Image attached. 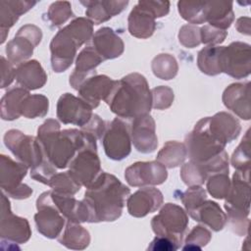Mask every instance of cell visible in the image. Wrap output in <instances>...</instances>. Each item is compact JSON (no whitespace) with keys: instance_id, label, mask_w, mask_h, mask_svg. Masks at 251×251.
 I'll return each instance as SVG.
<instances>
[{"instance_id":"cell-1","label":"cell","mask_w":251,"mask_h":251,"mask_svg":"<svg viewBox=\"0 0 251 251\" xmlns=\"http://www.w3.org/2000/svg\"><path fill=\"white\" fill-rule=\"evenodd\" d=\"M86 188L82 201L88 210V223L113 222L121 217L130 190L119 178L102 172Z\"/></svg>"},{"instance_id":"cell-2","label":"cell","mask_w":251,"mask_h":251,"mask_svg":"<svg viewBox=\"0 0 251 251\" xmlns=\"http://www.w3.org/2000/svg\"><path fill=\"white\" fill-rule=\"evenodd\" d=\"M37 138L47 159L57 169L67 168L79 149L91 139H96L81 129L61 130L60 124L54 119H48L38 127Z\"/></svg>"},{"instance_id":"cell-3","label":"cell","mask_w":251,"mask_h":251,"mask_svg":"<svg viewBox=\"0 0 251 251\" xmlns=\"http://www.w3.org/2000/svg\"><path fill=\"white\" fill-rule=\"evenodd\" d=\"M105 102L119 118L134 119L149 114L152 92L146 78L140 74L132 73L117 80Z\"/></svg>"},{"instance_id":"cell-4","label":"cell","mask_w":251,"mask_h":251,"mask_svg":"<svg viewBox=\"0 0 251 251\" xmlns=\"http://www.w3.org/2000/svg\"><path fill=\"white\" fill-rule=\"evenodd\" d=\"M93 36V24L87 18H75L61 28L51 40V66L62 73L71 67L77 49Z\"/></svg>"},{"instance_id":"cell-5","label":"cell","mask_w":251,"mask_h":251,"mask_svg":"<svg viewBox=\"0 0 251 251\" xmlns=\"http://www.w3.org/2000/svg\"><path fill=\"white\" fill-rule=\"evenodd\" d=\"M249 175L250 170H236L225 202V209L227 213L226 222H229L231 229L238 235H243L248 231L250 208Z\"/></svg>"},{"instance_id":"cell-6","label":"cell","mask_w":251,"mask_h":251,"mask_svg":"<svg viewBox=\"0 0 251 251\" xmlns=\"http://www.w3.org/2000/svg\"><path fill=\"white\" fill-rule=\"evenodd\" d=\"M169 11L170 4L167 1H138L128 16L129 33L141 39L150 37L156 29L155 20L168 15Z\"/></svg>"},{"instance_id":"cell-7","label":"cell","mask_w":251,"mask_h":251,"mask_svg":"<svg viewBox=\"0 0 251 251\" xmlns=\"http://www.w3.org/2000/svg\"><path fill=\"white\" fill-rule=\"evenodd\" d=\"M187 156L196 163H206L225 150L226 144L218 140L208 129L207 119L197 122L193 130L185 136Z\"/></svg>"},{"instance_id":"cell-8","label":"cell","mask_w":251,"mask_h":251,"mask_svg":"<svg viewBox=\"0 0 251 251\" xmlns=\"http://www.w3.org/2000/svg\"><path fill=\"white\" fill-rule=\"evenodd\" d=\"M4 143L14 156L30 171L39 168L48 159L37 137L21 130L10 129L4 135Z\"/></svg>"},{"instance_id":"cell-9","label":"cell","mask_w":251,"mask_h":251,"mask_svg":"<svg viewBox=\"0 0 251 251\" xmlns=\"http://www.w3.org/2000/svg\"><path fill=\"white\" fill-rule=\"evenodd\" d=\"M188 225L186 212L178 205L167 203L151 221L154 233L173 240L180 247Z\"/></svg>"},{"instance_id":"cell-10","label":"cell","mask_w":251,"mask_h":251,"mask_svg":"<svg viewBox=\"0 0 251 251\" xmlns=\"http://www.w3.org/2000/svg\"><path fill=\"white\" fill-rule=\"evenodd\" d=\"M68 167L73 178L79 185L88 187L102 173L96 139H91L79 149Z\"/></svg>"},{"instance_id":"cell-11","label":"cell","mask_w":251,"mask_h":251,"mask_svg":"<svg viewBox=\"0 0 251 251\" xmlns=\"http://www.w3.org/2000/svg\"><path fill=\"white\" fill-rule=\"evenodd\" d=\"M27 169L25 164L15 162L9 156H0V185L6 195L15 199H25L32 194V189L22 182Z\"/></svg>"},{"instance_id":"cell-12","label":"cell","mask_w":251,"mask_h":251,"mask_svg":"<svg viewBox=\"0 0 251 251\" xmlns=\"http://www.w3.org/2000/svg\"><path fill=\"white\" fill-rule=\"evenodd\" d=\"M102 144L108 158L121 161L131 151V137L129 126L121 118H115L106 125L102 135Z\"/></svg>"},{"instance_id":"cell-13","label":"cell","mask_w":251,"mask_h":251,"mask_svg":"<svg viewBox=\"0 0 251 251\" xmlns=\"http://www.w3.org/2000/svg\"><path fill=\"white\" fill-rule=\"evenodd\" d=\"M220 68L222 73H226L234 78L248 76L251 71L250 45L236 41L228 46H222Z\"/></svg>"},{"instance_id":"cell-14","label":"cell","mask_w":251,"mask_h":251,"mask_svg":"<svg viewBox=\"0 0 251 251\" xmlns=\"http://www.w3.org/2000/svg\"><path fill=\"white\" fill-rule=\"evenodd\" d=\"M37 213L34 221L37 230L48 238H57L61 234L66 218L54 206L51 198V190L43 192L36 200Z\"/></svg>"},{"instance_id":"cell-15","label":"cell","mask_w":251,"mask_h":251,"mask_svg":"<svg viewBox=\"0 0 251 251\" xmlns=\"http://www.w3.org/2000/svg\"><path fill=\"white\" fill-rule=\"evenodd\" d=\"M42 39L41 29L31 24L22 26L15 37L6 46L8 60L13 65H20L25 62L33 53V49Z\"/></svg>"},{"instance_id":"cell-16","label":"cell","mask_w":251,"mask_h":251,"mask_svg":"<svg viewBox=\"0 0 251 251\" xmlns=\"http://www.w3.org/2000/svg\"><path fill=\"white\" fill-rule=\"evenodd\" d=\"M0 223V235L2 240L21 244L25 243L31 235V229L27 220L13 214L11 203L4 192L1 197Z\"/></svg>"},{"instance_id":"cell-17","label":"cell","mask_w":251,"mask_h":251,"mask_svg":"<svg viewBox=\"0 0 251 251\" xmlns=\"http://www.w3.org/2000/svg\"><path fill=\"white\" fill-rule=\"evenodd\" d=\"M168 172L158 161L136 162L125 171V178L131 186L158 185L166 181Z\"/></svg>"},{"instance_id":"cell-18","label":"cell","mask_w":251,"mask_h":251,"mask_svg":"<svg viewBox=\"0 0 251 251\" xmlns=\"http://www.w3.org/2000/svg\"><path fill=\"white\" fill-rule=\"evenodd\" d=\"M92 115V107L81 98L71 93L60 96L57 103V118L61 123L82 127L90 121Z\"/></svg>"},{"instance_id":"cell-19","label":"cell","mask_w":251,"mask_h":251,"mask_svg":"<svg viewBox=\"0 0 251 251\" xmlns=\"http://www.w3.org/2000/svg\"><path fill=\"white\" fill-rule=\"evenodd\" d=\"M155 128V121L149 114L133 119L129 126L130 137L138 152L148 154L156 150L158 138Z\"/></svg>"},{"instance_id":"cell-20","label":"cell","mask_w":251,"mask_h":251,"mask_svg":"<svg viewBox=\"0 0 251 251\" xmlns=\"http://www.w3.org/2000/svg\"><path fill=\"white\" fill-rule=\"evenodd\" d=\"M117 80L105 75H94L83 81L77 89L78 96L93 108L99 106L101 100H106L111 94Z\"/></svg>"},{"instance_id":"cell-21","label":"cell","mask_w":251,"mask_h":251,"mask_svg":"<svg viewBox=\"0 0 251 251\" xmlns=\"http://www.w3.org/2000/svg\"><path fill=\"white\" fill-rule=\"evenodd\" d=\"M163 203L162 192L154 187H143L126 199L128 213L136 218H142L157 211Z\"/></svg>"},{"instance_id":"cell-22","label":"cell","mask_w":251,"mask_h":251,"mask_svg":"<svg viewBox=\"0 0 251 251\" xmlns=\"http://www.w3.org/2000/svg\"><path fill=\"white\" fill-rule=\"evenodd\" d=\"M223 102L240 119L250 120V82H237L228 85L223 93Z\"/></svg>"},{"instance_id":"cell-23","label":"cell","mask_w":251,"mask_h":251,"mask_svg":"<svg viewBox=\"0 0 251 251\" xmlns=\"http://www.w3.org/2000/svg\"><path fill=\"white\" fill-rule=\"evenodd\" d=\"M103 61L92 45L83 48L76 58L75 69L70 75V84L72 87L77 90L85 79L96 75L95 69Z\"/></svg>"},{"instance_id":"cell-24","label":"cell","mask_w":251,"mask_h":251,"mask_svg":"<svg viewBox=\"0 0 251 251\" xmlns=\"http://www.w3.org/2000/svg\"><path fill=\"white\" fill-rule=\"evenodd\" d=\"M206 119L209 131L226 145L236 139L241 131L239 122L226 112H220L213 117H206Z\"/></svg>"},{"instance_id":"cell-25","label":"cell","mask_w":251,"mask_h":251,"mask_svg":"<svg viewBox=\"0 0 251 251\" xmlns=\"http://www.w3.org/2000/svg\"><path fill=\"white\" fill-rule=\"evenodd\" d=\"M92 46L105 61L120 57L125 49L122 38L110 27L99 28L92 36Z\"/></svg>"},{"instance_id":"cell-26","label":"cell","mask_w":251,"mask_h":251,"mask_svg":"<svg viewBox=\"0 0 251 251\" xmlns=\"http://www.w3.org/2000/svg\"><path fill=\"white\" fill-rule=\"evenodd\" d=\"M36 1L2 0L0 1V30L1 43H4L9 29L16 24L19 18L36 5Z\"/></svg>"},{"instance_id":"cell-27","label":"cell","mask_w":251,"mask_h":251,"mask_svg":"<svg viewBox=\"0 0 251 251\" xmlns=\"http://www.w3.org/2000/svg\"><path fill=\"white\" fill-rule=\"evenodd\" d=\"M51 198L54 206L66 218L74 223H85L89 221V214L85 203L76 200L74 195L58 194L51 190Z\"/></svg>"},{"instance_id":"cell-28","label":"cell","mask_w":251,"mask_h":251,"mask_svg":"<svg viewBox=\"0 0 251 251\" xmlns=\"http://www.w3.org/2000/svg\"><path fill=\"white\" fill-rule=\"evenodd\" d=\"M15 78L24 88L35 90L44 86L47 75L38 61L28 60L16 67Z\"/></svg>"},{"instance_id":"cell-29","label":"cell","mask_w":251,"mask_h":251,"mask_svg":"<svg viewBox=\"0 0 251 251\" xmlns=\"http://www.w3.org/2000/svg\"><path fill=\"white\" fill-rule=\"evenodd\" d=\"M85 6V15L93 25H100L120 14L128 5V1H80Z\"/></svg>"},{"instance_id":"cell-30","label":"cell","mask_w":251,"mask_h":251,"mask_svg":"<svg viewBox=\"0 0 251 251\" xmlns=\"http://www.w3.org/2000/svg\"><path fill=\"white\" fill-rule=\"evenodd\" d=\"M189 216L194 221L204 224L214 231L222 230L226 224V215L223 212L219 204L212 200L206 199Z\"/></svg>"},{"instance_id":"cell-31","label":"cell","mask_w":251,"mask_h":251,"mask_svg":"<svg viewBox=\"0 0 251 251\" xmlns=\"http://www.w3.org/2000/svg\"><path fill=\"white\" fill-rule=\"evenodd\" d=\"M204 14L205 21L209 23V25L224 30H226L234 20L232 2H205Z\"/></svg>"},{"instance_id":"cell-32","label":"cell","mask_w":251,"mask_h":251,"mask_svg":"<svg viewBox=\"0 0 251 251\" xmlns=\"http://www.w3.org/2000/svg\"><path fill=\"white\" fill-rule=\"evenodd\" d=\"M58 241L69 249L81 250L90 243V234L79 223L67 222L64 231L59 235Z\"/></svg>"},{"instance_id":"cell-33","label":"cell","mask_w":251,"mask_h":251,"mask_svg":"<svg viewBox=\"0 0 251 251\" xmlns=\"http://www.w3.org/2000/svg\"><path fill=\"white\" fill-rule=\"evenodd\" d=\"M29 92L24 87H14L9 89L1 99V118L5 121H13L20 116L21 106Z\"/></svg>"},{"instance_id":"cell-34","label":"cell","mask_w":251,"mask_h":251,"mask_svg":"<svg viewBox=\"0 0 251 251\" xmlns=\"http://www.w3.org/2000/svg\"><path fill=\"white\" fill-rule=\"evenodd\" d=\"M187 156L184 143L178 141H168L157 154V161L166 168L180 166Z\"/></svg>"},{"instance_id":"cell-35","label":"cell","mask_w":251,"mask_h":251,"mask_svg":"<svg viewBox=\"0 0 251 251\" xmlns=\"http://www.w3.org/2000/svg\"><path fill=\"white\" fill-rule=\"evenodd\" d=\"M222 46H206L199 51L197 56V66L199 70L208 75L221 74L220 52Z\"/></svg>"},{"instance_id":"cell-36","label":"cell","mask_w":251,"mask_h":251,"mask_svg":"<svg viewBox=\"0 0 251 251\" xmlns=\"http://www.w3.org/2000/svg\"><path fill=\"white\" fill-rule=\"evenodd\" d=\"M49 101L42 94H28L25 97L22 106L21 114L27 119L42 118L48 113Z\"/></svg>"},{"instance_id":"cell-37","label":"cell","mask_w":251,"mask_h":251,"mask_svg":"<svg viewBox=\"0 0 251 251\" xmlns=\"http://www.w3.org/2000/svg\"><path fill=\"white\" fill-rule=\"evenodd\" d=\"M153 74L161 79L174 78L178 71V66L176 58L170 54H160L156 56L151 65Z\"/></svg>"},{"instance_id":"cell-38","label":"cell","mask_w":251,"mask_h":251,"mask_svg":"<svg viewBox=\"0 0 251 251\" xmlns=\"http://www.w3.org/2000/svg\"><path fill=\"white\" fill-rule=\"evenodd\" d=\"M48 186L53 192L65 195H75L81 187L69 172L56 173L50 179Z\"/></svg>"},{"instance_id":"cell-39","label":"cell","mask_w":251,"mask_h":251,"mask_svg":"<svg viewBox=\"0 0 251 251\" xmlns=\"http://www.w3.org/2000/svg\"><path fill=\"white\" fill-rule=\"evenodd\" d=\"M205 2H193V1H178L177 8L180 16L187 21L190 25L204 24L205 14H204Z\"/></svg>"},{"instance_id":"cell-40","label":"cell","mask_w":251,"mask_h":251,"mask_svg":"<svg viewBox=\"0 0 251 251\" xmlns=\"http://www.w3.org/2000/svg\"><path fill=\"white\" fill-rule=\"evenodd\" d=\"M51 26L59 27L71 18H75L71 3L68 1H56L52 3L46 14Z\"/></svg>"},{"instance_id":"cell-41","label":"cell","mask_w":251,"mask_h":251,"mask_svg":"<svg viewBox=\"0 0 251 251\" xmlns=\"http://www.w3.org/2000/svg\"><path fill=\"white\" fill-rule=\"evenodd\" d=\"M180 177L186 185L192 186L203 184L208 176L202 165L190 160L181 167Z\"/></svg>"},{"instance_id":"cell-42","label":"cell","mask_w":251,"mask_h":251,"mask_svg":"<svg viewBox=\"0 0 251 251\" xmlns=\"http://www.w3.org/2000/svg\"><path fill=\"white\" fill-rule=\"evenodd\" d=\"M207 190L212 197L217 199H224L226 197L231 181L228 178V174L217 173L208 176Z\"/></svg>"},{"instance_id":"cell-43","label":"cell","mask_w":251,"mask_h":251,"mask_svg":"<svg viewBox=\"0 0 251 251\" xmlns=\"http://www.w3.org/2000/svg\"><path fill=\"white\" fill-rule=\"evenodd\" d=\"M250 134L249 130H247L231 156V165L237 171L250 170Z\"/></svg>"},{"instance_id":"cell-44","label":"cell","mask_w":251,"mask_h":251,"mask_svg":"<svg viewBox=\"0 0 251 251\" xmlns=\"http://www.w3.org/2000/svg\"><path fill=\"white\" fill-rule=\"evenodd\" d=\"M212 234L209 229L202 226H194L184 240L183 250H201L211 240Z\"/></svg>"},{"instance_id":"cell-45","label":"cell","mask_w":251,"mask_h":251,"mask_svg":"<svg viewBox=\"0 0 251 251\" xmlns=\"http://www.w3.org/2000/svg\"><path fill=\"white\" fill-rule=\"evenodd\" d=\"M207 199V193L201 185L189 186L184 192L180 193V200L184 205L186 212L191 215L195 209Z\"/></svg>"},{"instance_id":"cell-46","label":"cell","mask_w":251,"mask_h":251,"mask_svg":"<svg viewBox=\"0 0 251 251\" xmlns=\"http://www.w3.org/2000/svg\"><path fill=\"white\" fill-rule=\"evenodd\" d=\"M152 92V107L157 110L169 108L174 101V91L172 88L161 85L151 90Z\"/></svg>"},{"instance_id":"cell-47","label":"cell","mask_w":251,"mask_h":251,"mask_svg":"<svg viewBox=\"0 0 251 251\" xmlns=\"http://www.w3.org/2000/svg\"><path fill=\"white\" fill-rule=\"evenodd\" d=\"M226 35V30L220 29L209 25H205L200 28L201 43L207 44L208 46H217V44L224 42Z\"/></svg>"},{"instance_id":"cell-48","label":"cell","mask_w":251,"mask_h":251,"mask_svg":"<svg viewBox=\"0 0 251 251\" xmlns=\"http://www.w3.org/2000/svg\"><path fill=\"white\" fill-rule=\"evenodd\" d=\"M179 42L187 47L194 48L201 43L200 39V28L194 25H184L179 29L178 33Z\"/></svg>"},{"instance_id":"cell-49","label":"cell","mask_w":251,"mask_h":251,"mask_svg":"<svg viewBox=\"0 0 251 251\" xmlns=\"http://www.w3.org/2000/svg\"><path fill=\"white\" fill-rule=\"evenodd\" d=\"M106 128L105 122L96 114H93L90 121L82 127H80L81 130H84L91 135H93L96 139H99L102 137L104 131Z\"/></svg>"},{"instance_id":"cell-50","label":"cell","mask_w":251,"mask_h":251,"mask_svg":"<svg viewBox=\"0 0 251 251\" xmlns=\"http://www.w3.org/2000/svg\"><path fill=\"white\" fill-rule=\"evenodd\" d=\"M15 73L16 69L14 68V65L9 61L6 60L5 57H1V75H2V80H1V87H7L9 86L14 78H15Z\"/></svg>"},{"instance_id":"cell-51","label":"cell","mask_w":251,"mask_h":251,"mask_svg":"<svg viewBox=\"0 0 251 251\" xmlns=\"http://www.w3.org/2000/svg\"><path fill=\"white\" fill-rule=\"evenodd\" d=\"M179 247L170 238L165 236H158L152 240L151 244L148 246V250H160V251H175Z\"/></svg>"}]
</instances>
